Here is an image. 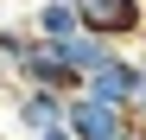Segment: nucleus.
I'll list each match as a JSON object with an SVG mask.
<instances>
[{"label":"nucleus","instance_id":"obj_1","mask_svg":"<svg viewBox=\"0 0 146 140\" xmlns=\"http://www.w3.org/2000/svg\"><path fill=\"white\" fill-rule=\"evenodd\" d=\"M89 26L127 32V26H140V13H133V0H89Z\"/></svg>","mask_w":146,"mask_h":140}]
</instances>
